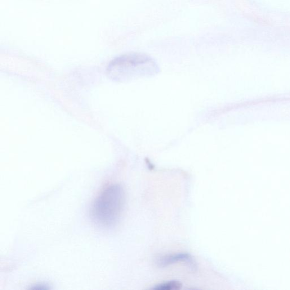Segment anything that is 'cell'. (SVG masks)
<instances>
[{
	"label": "cell",
	"mask_w": 290,
	"mask_h": 290,
	"mask_svg": "<svg viewBox=\"0 0 290 290\" xmlns=\"http://www.w3.org/2000/svg\"><path fill=\"white\" fill-rule=\"evenodd\" d=\"M126 192L122 185L111 184L98 195L91 208V217L95 224L104 228L117 225L126 204Z\"/></svg>",
	"instance_id": "6da1fadb"
},
{
	"label": "cell",
	"mask_w": 290,
	"mask_h": 290,
	"mask_svg": "<svg viewBox=\"0 0 290 290\" xmlns=\"http://www.w3.org/2000/svg\"><path fill=\"white\" fill-rule=\"evenodd\" d=\"M158 71V65L152 58L136 53L117 58L111 62L107 69L109 76L118 81L153 75Z\"/></svg>",
	"instance_id": "7a4b0ae2"
},
{
	"label": "cell",
	"mask_w": 290,
	"mask_h": 290,
	"mask_svg": "<svg viewBox=\"0 0 290 290\" xmlns=\"http://www.w3.org/2000/svg\"><path fill=\"white\" fill-rule=\"evenodd\" d=\"M178 262L184 263L192 270L197 269V264L194 258L187 253H178L160 256L156 260L155 264L160 268H164Z\"/></svg>",
	"instance_id": "3957f363"
},
{
	"label": "cell",
	"mask_w": 290,
	"mask_h": 290,
	"mask_svg": "<svg viewBox=\"0 0 290 290\" xmlns=\"http://www.w3.org/2000/svg\"><path fill=\"white\" fill-rule=\"evenodd\" d=\"M182 285L179 281L170 280L154 285L152 289L155 290H177L182 288Z\"/></svg>",
	"instance_id": "277c9868"
},
{
	"label": "cell",
	"mask_w": 290,
	"mask_h": 290,
	"mask_svg": "<svg viewBox=\"0 0 290 290\" xmlns=\"http://www.w3.org/2000/svg\"><path fill=\"white\" fill-rule=\"evenodd\" d=\"M31 289H49V287H48L47 285L41 283V284H37L34 285L33 287H31Z\"/></svg>",
	"instance_id": "5b68a950"
}]
</instances>
